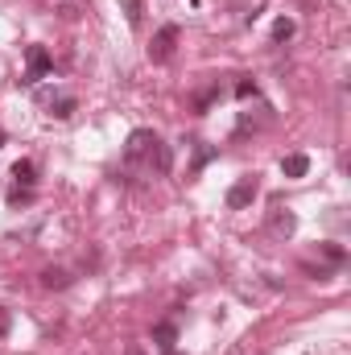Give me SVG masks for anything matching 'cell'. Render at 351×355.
Returning a JSON list of instances; mask_svg holds the SVG:
<instances>
[{
    "label": "cell",
    "mask_w": 351,
    "mask_h": 355,
    "mask_svg": "<svg viewBox=\"0 0 351 355\" xmlns=\"http://www.w3.org/2000/svg\"><path fill=\"white\" fill-rule=\"evenodd\" d=\"M50 71H54V58H50L42 46H29V67H25V79H21V83H25V87H33V83H37V79H46Z\"/></svg>",
    "instance_id": "cell-4"
},
{
    "label": "cell",
    "mask_w": 351,
    "mask_h": 355,
    "mask_svg": "<svg viewBox=\"0 0 351 355\" xmlns=\"http://www.w3.org/2000/svg\"><path fill=\"white\" fill-rule=\"evenodd\" d=\"M120 8H124L128 25H141V17H145V0H120Z\"/></svg>",
    "instance_id": "cell-10"
},
{
    "label": "cell",
    "mask_w": 351,
    "mask_h": 355,
    "mask_svg": "<svg viewBox=\"0 0 351 355\" xmlns=\"http://www.w3.org/2000/svg\"><path fill=\"white\" fill-rule=\"evenodd\" d=\"M289 37H293V21H289V17H281V21L273 25V42H289Z\"/></svg>",
    "instance_id": "cell-12"
},
{
    "label": "cell",
    "mask_w": 351,
    "mask_h": 355,
    "mask_svg": "<svg viewBox=\"0 0 351 355\" xmlns=\"http://www.w3.org/2000/svg\"><path fill=\"white\" fill-rule=\"evenodd\" d=\"M211 157H215V149H198V157H194V170H203Z\"/></svg>",
    "instance_id": "cell-13"
},
{
    "label": "cell",
    "mask_w": 351,
    "mask_h": 355,
    "mask_svg": "<svg viewBox=\"0 0 351 355\" xmlns=\"http://www.w3.org/2000/svg\"><path fill=\"white\" fill-rule=\"evenodd\" d=\"M12 178H17L21 186H33V162H17V166H12Z\"/></svg>",
    "instance_id": "cell-11"
},
{
    "label": "cell",
    "mask_w": 351,
    "mask_h": 355,
    "mask_svg": "<svg viewBox=\"0 0 351 355\" xmlns=\"http://www.w3.org/2000/svg\"><path fill=\"white\" fill-rule=\"evenodd\" d=\"M178 37H182V29L178 25H162L157 33H153V42H149V62H170L174 58V50H178Z\"/></svg>",
    "instance_id": "cell-2"
},
{
    "label": "cell",
    "mask_w": 351,
    "mask_h": 355,
    "mask_svg": "<svg viewBox=\"0 0 351 355\" xmlns=\"http://www.w3.org/2000/svg\"><path fill=\"white\" fill-rule=\"evenodd\" d=\"M0 149H4V128H0Z\"/></svg>",
    "instance_id": "cell-16"
},
{
    "label": "cell",
    "mask_w": 351,
    "mask_h": 355,
    "mask_svg": "<svg viewBox=\"0 0 351 355\" xmlns=\"http://www.w3.org/2000/svg\"><path fill=\"white\" fill-rule=\"evenodd\" d=\"M42 285L46 289H67L71 285V272L67 268H42Z\"/></svg>",
    "instance_id": "cell-9"
},
{
    "label": "cell",
    "mask_w": 351,
    "mask_h": 355,
    "mask_svg": "<svg viewBox=\"0 0 351 355\" xmlns=\"http://www.w3.org/2000/svg\"><path fill=\"white\" fill-rule=\"evenodd\" d=\"M124 157L137 166H145V170H157V174H170V166H174V157H170V145L153 132V128H137V132H128V145H124Z\"/></svg>",
    "instance_id": "cell-1"
},
{
    "label": "cell",
    "mask_w": 351,
    "mask_h": 355,
    "mask_svg": "<svg viewBox=\"0 0 351 355\" xmlns=\"http://www.w3.org/2000/svg\"><path fill=\"white\" fill-rule=\"evenodd\" d=\"M153 343H157V352H174V343H178V331H174V322H162V327H153Z\"/></svg>",
    "instance_id": "cell-7"
},
{
    "label": "cell",
    "mask_w": 351,
    "mask_h": 355,
    "mask_svg": "<svg viewBox=\"0 0 351 355\" xmlns=\"http://www.w3.org/2000/svg\"><path fill=\"white\" fill-rule=\"evenodd\" d=\"M261 194V182H257V174H244L232 190H228V207L232 211H244V207H252V198Z\"/></svg>",
    "instance_id": "cell-3"
},
{
    "label": "cell",
    "mask_w": 351,
    "mask_h": 355,
    "mask_svg": "<svg viewBox=\"0 0 351 355\" xmlns=\"http://www.w3.org/2000/svg\"><path fill=\"white\" fill-rule=\"evenodd\" d=\"M75 107H79V99H75V95H58V99H50V116H54V120H67Z\"/></svg>",
    "instance_id": "cell-8"
},
{
    "label": "cell",
    "mask_w": 351,
    "mask_h": 355,
    "mask_svg": "<svg viewBox=\"0 0 351 355\" xmlns=\"http://www.w3.org/2000/svg\"><path fill=\"white\" fill-rule=\"evenodd\" d=\"M306 170H310V157L306 153H285L281 157V174L285 178H306Z\"/></svg>",
    "instance_id": "cell-5"
},
{
    "label": "cell",
    "mask_w": 351,
    "mask_h": 355,
    "mask_svg": "<svg viewBox=\"0 0 351 355\" xmlns=\"http://www.w3.org/2000/svg\"><path fill=\"white\" fill-rule=\"evenodd\" d=\"M293 227H298V219H293L289 211L277 207V211L268 215V232H273V236H293Z\"/></svg>",
    "instance_id": "cell-6"
},
{
    "label": "cell",
    "mask_w": 351,
    "mask_h": 355,
    "mask_svg": "<svg viewBox=\"0 0 351 355\" xmlns=\"http://www.w3.org/2000/svg\"><path fill=\"white\" fill-rule=\"evenodd\" d=\"M236 95H240V99H248V95H257V83H248V79H244V83L236 87Z\"/></svg>",
    "instance_id": "cell-14"
},
{
    "label": "cell",
    "mask_w": 351,
    "mask_h": 355,
    "mask_svg": "<svg viewBox=\"0 0 351 355\" xmlns=\"http://www.w3.org/2000/svg\"><path fill=\"white\" fill-rule=\"evenodd\" d=\"M8 327H12V318H8V310L0 306V335H8Z\"/></svg>",
    "instance_id": "cell-15"
}]
</instances>
